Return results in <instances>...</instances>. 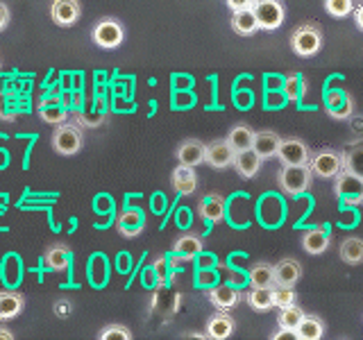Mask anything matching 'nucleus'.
Listing matches in <instances>:
<instances>
[{
    "label": "nucleus",
    "mask_w": 363,
    "mask_h": 340,
    "mask_svg": "<svg viewBox=\"0 0 363 340\" xmlns=\"http://www.w3.org/2000/svg\"><path fill=\"white\" fill-rule=\"evenodd\" d=\"M302 317H304V311L300 309L298 304L284 306V309H279V313H277V327L279 329H291V332H295Z\"/></svg>",
    "instance_id": "obj_31"
},
{
    "label": "nucleus",
    "mask_w": 363,
    "mask_h": 340,
    "mask_svg": "<svg viewBox=\"0 0 363 340\" xmlns=\"http://www.w3.org/2000/svg\"><path fill=\"white\" fill-rule=\"evenodd\" d=\"M202 252V238L198 234H184L179 236L173 245V254L182 261H191Z\"/></svg>",
    "instance_id": "obj_24"
},
{
    "label": "nucleus",
    "mask_w": 363,
    "mask_h": 340,
    "mask_svg": "<svg viewBox=\"0 0 363 340\" xmlns=\"http://www.w3.org/2000/svg\"><path fill=\"white\" fill-rule=\"evenodd\" d=\"M236 329V320L227 313V311H220V313H213L209 320H207V338H213V340H225L234 334Z\"/></svg>",
    "instance_id": "obj_19"
},
{
    "label": "nucleus",
    "mask_w": 363,
    "mask_h": 340,
    "mask_svg": "<svg viewBox=\"0 0 363 340\" xmlns=\"http://www.w3.org/2000/svg\"><path fill=\"white\" fill-rule=\"evenodd\" d=\"M291 50L302 60L315 57L323 50V30L315 23H302L291 34Z\"/></svg>",
    "instance_id": "obj_1"
},
{
    "label": "nucleus",
    "mask_w": 363,
    "mask_h": 340,
    "mask_svg": "<svg viewBox=\"0 0 363 340\" xmlns=\"http://www.w3.org/2000/svg\"><path fill=\"white\" fill-rule=\"evenodd\" d=\"M334 196L345 207H361L363 204V177H357L352 173H340L334 179Z\"/></svg>",
    "instance_id": "obj_7"
},
{
    "label": "nucleus",
    "mask_w": 363,
    "mask_h": 340,
    "mask_svg": "<svg viewBox=\"0 0 363 340\" xmlns=\"http://www.w3.org/2000/svg\"><path fill=\"white\" fill-rule=\"evenodd\" d=\"M204 152H207V145H204L202 141L198 139H186V141H182L177 145V150H175V157H177V162L182 166H200L204 164Z\"/></svg>",
    "instance_id": "obj_15"
},
{
    "label": "nucleus",
    "mask_w": 363,
    "mask_h": 340,
    "mask_svg": "<svg viewBox=\"0 0 363 340\" xmlns=\"http://www.w3.org/2000/svg\"><path fill=\"white\" fill-rule=\"evenodd\" d=\"M225 198L220 193H209V196H204L198 204V215L204 220V222H223L225 218Z\"/></svg>",
    "instance_id": "obj_13"
},
{
    "label": "nucleus",
    "mask_w": 363,
    "mask_h": 340,
    "mask_svg": "<svg viewBox=\"0 0 363 340\" xmlns=\"http://www.w3.org/2000/svg\"><path fill=\"white\" fill-rule=\"evenodd\" d=\"M227 141L232 143L236 152L247 150V147H252V143H255V130L250 128L247 123H236L230 130V134H227Z\"/></svg>",
    "instance_id": "obj_28"
},
{
    "label": "nucleus",
    "mask_w": 363,
    "mask_h": 340,
    "mask_svg": "<svg viewBox=\"0 0 363 340\" xmlns=\"http://www.w3.org/2000/svg\"><path fill=\"white\" fill-rule=\"evenodd\" d=\"M329 243H332V236L325 230V227H311L302 234V249L311 256H320L329 249Z\"/></svg>",
    "instance_id": "obj_12"
},
{
    "label": "nucleus",
    "mask_w": 363,
    "mask_h": 340,
    "mask_svg": "<svg viewBox=\"0 0 363 340\" xmlns=\"http://www.w3.org/2000/svg\"><path fill=\"white\" fill-rule=\"evenodd\" d=\"M82 16V5L79 0H52L50 3V18L60 28H73Z\"/></svg>",
    "instance_id": "obj_10"
},
{
    "label": "nucleus",
    "mask_w": 363,
    "mask_h": 340,
    "mask_svg": "<svg viewBox=\"0 0 363 340\" xmlns=\"http://www.w3.org/2000/svg\"><path fill=\"white\" fill-rule=\"evenodd\" d=\"M236 159V150L232 147V143L225 139H216L211 143H207V152H204V164L211 166L213 170H227L234 166Z\"/></svg>",
    "instance_id": "obj_8"
},
{
    "label": "nucleus",
    "mask_w": 363,
    "mask_h": 340,
    "mask_svg": "<svg viewBox=\"0 0 363 340\" xmlns=\"http://www.w3.org/2000/svg\"><path fill=\"white\" fill-rule=\"evenodd\" d=\"M325 11L332 18H347L357 7V0H325Z\"/></svg>",
    "instance_id": "obj_32"
},
{
    "label": "nucleus",
    "mask_w": 363,
    "mask_h": 340,
    "mask_svg": "<svg viewBox=\"0 0 363 340\" xmlns=\"http://www.w3.org/2000/svg\"><path fill=\"white\" fill-rule=\"evenodd\" d=\"M281 141L284 139H281L277 132L264 130V132H255V143H252V147L259 152L261 159H270V157H277Z\"/></svg>",
    "instance_id": "obj_20"
},
{
    "label": "nucleus",
    "mask_w": 363,
    "mask_h": 340,
    "mask_svg": "<svg viewBox=\"0 0 363 340\" xmlns=\"http://www.w3.org/2000/svg\"><path fill=\"white\" fill-rule=\"evenodd\" d=\"M232 30L238 34V37H252V34L259 30L255 9L252 7H245V9L232 11Z\"/></svg>",
    "instance_id": "obj_22"
},
{
    "label": "nucleus",
    "mask_w": 363,
    "mask_h": 340,
    "mask_svg": "<svg viewBox=\"0 0 363 340\" xmlns=\"http://www.w3.org/2000/svg\"><path fill=\"white\" fill-rule=\"evenodd\" d=\"M41 120L43 123H50V125H60V123H66V118H68V113L64 111V109H60V107H52V109H48V107H41Z\"/></svg>",
    "instance_id": "obj_36"
},
{
    "label": "nucleus",
    "mask_w": 363,
    "mask_h": 340,
    "mask_svg": "<svg viewBox=\"0 0 363 340\" xmlns=\"http://www.w3.org/2000/svg\"><path fill=\"white\" fill-rule=\"evenodd\" d=\"M277 159L281 162V166H306L311 159V147L306 145L302 139L291 136V139L281 141Z\"/></svg>",
    "instance_id": "obj_9"
},
{
    "label": "nucleus",
    "mask_w": 363,
    "mask_h": 340,
    "mask_svg": "<svg viewBox=\"0 0 363 340\" xmlns=\"http://www.w3.org/2000/svg\"><path fill=\"white\" fill-rule=\"evenodd\" d=\"M345 98H347V91H329V94L325 96V107H327V113L336 111V109L345 102Z\"/></svg>",
    "instance_id": "obj_37"
},
{
    "label": "nucleus",
    "mask_w": 363,
    "mask_h": 340,
    "mask_svg": "<svg viewBox=\"0 0 363 340\" xmlns=\"http://www.w3.org/2000/svg\"><path fill=\"white\" fill-rule=\"evenodd\" d=\"M309 168L320 179H336L343 173V152L332 150V147H320V150L311 152Z\"/></svg>",
    "instance_id": "obj_4"
},
{
    "label": "nucleus",
    "mask_w": 363,
    "mask_h": 340,
    "mask_svg": "<svg viewBox=\"0 0 363 340\" xmlns=\"http://www.w3.org/2000/svg\"><path fill=\"white\" fill-rule=\"evenodd\" d=\"M311 179H313V173H311L309 164L306 166H281L279 175H277L279 188L286 193L289 198L304 196L311 186Z\"/></svg>",
    "instance_id": "obj_3"
},
{
    "label": "nucleus",
    "mask_w": 363,
    "mask_h": 340,
    "mask_svg": "<svg viewBox=\"0 0 363 340\" xmlns=\"http://www.w3.org/2000/svg\"><path fill=\"white\" fill-rule=\"evenodd\" d=\"M255 16L259 23V30L272 32L284 26V18H286V7H284L281 0H255Z\"/></svg>",
    "instance_id": "obj_6"
},
{
    "label": "nucleus",
    "mask_w": 363,
    "mask_h": 340,
    "mask_svg": "<svg viewBox=\"0 0 363 340\" xmlns=\"http://www.w3.org/2000/svg\"><path fill=\"white\" fill-rule=\"evenodd\" d=\"M209 302L216 306L218 311H230V309H234V306L238 304V300H241V295H238L234 288H230V286H216V288H211L209 290Z\"/></svg>",
    "instance_id": "obj_27"
},
{
    "label": "nucleus",
    "mask_w": 363,
    "mask_h": 340,
    "mask_svg": "<svg viewBox=\"0 0 363 340\" xmlns=\"http://www.w3.org/2000/svg\"><path fill=\"white\" fill-rule=\"evenodd\" d=\"M275 286H295L302 277V266L298 259H281L275 266Z\"/></svg>",
    "instance_id": "obj_17"
},
{
    "label": "nucleus",
    "mask_w": 363,
    "mask_h": 340,
    "mask_svg": "<svg viewBox=\"0 0 363 340\" xmlns=\"http://www.w3.org/2000/svg\"><path fill=\"white\" fill-rule=\"evenodd\" d=\"M100 340H132V332L125 324H107L98 334Z\"/></svg>",
    "instance_id": "obj_35"
},
{
    "label": "nucleus",
    "mask_w": 363,
    "mask_h": 340,
    "mask_svg": "<svg viewBox=\"0 0 363 340\" xmlns=\"http://www.w3.org/2000/svg\"><path fill=\"white\" fill-rule=\"evenodd\" d=\"M50 145L57 154L62 157H73L82 150L84 145V134H82V128L75 123H60L55 128L52 136H50Z\"/></svg>",
    "instance_id": "obj_2"
},
{
    "label": "nucleus",
    "mask_w": 363,
    "mask_h": 340,
    "mask_svg": "<svg viewBox=\"0 0 363 340\" xmlns=\"http://www.w3.org/2000/svg\"><path fill=\"white\" fill-rule=\"evenodd\" d=\"M272 295H275V309H284V306L298 304V293H295V286H272Z\"/></svg>",
    "instance_id": "obj_34"
},
{
    "label": "nucleus",
    "mask_w": 363,
    "mask_h": 340,
    "mask_svg": "<svg viewBox=\"0 0 363 340\" xmlns=\"http://www.w3.org/2000/svg\"><path fill=\"white\" fill-rule=\"evenodd\" d=\"M352 18H354V26L363 32V0H359L354 11H352Z\"/></svg>",
    "instance_id": "obj_41"
},
{
    "label": "nucleus",
    "mask_w": 363,
    "mask_h": 340,
    "mask_svg": "<svg viewBox=\"0 0 363 340\" xmlns=\"http://www.w3.org/2000/svg\"><path fill=\"white\" fill-rule=\"evenodd\" d=\"M68 309H71V306H68V302H60V304H57V315L66 317L68 315Z\"/></svg>",
    "instance_id": "obj_43"
},
{
    "label": "nucleus",
    "mask_w": 363,
    "mask_h": 340,
    "mask_svg": "<svg viewBox=\"0 0 363 340\" xmlns=\"http://www.w3.org/2000/svg\"><path fill=\"white\" fill-rule=\"evenodd\" d=\"M270 338H272V340H284V338L298 340V336H295V332H291V329H279V332H275Z\"/></svg>",
    "instance_id": "obj_42"
},
{
    "label": "nucleus",
    "mask_w": 363,
    "mask_h": 340,
    "mask_svg": "<svg viewBox=\"0 0 363 340\" xmlns=\"http://www.w3.org/2000/svg\"><path fill=\"white\" fill-rule=\"evenodd\" d=\"M0 338H3V340H11V338H14V334H11L7 327H0Z\"/></svg>",
    "instance_id": "obj_44"
},
{
    "label": "nucleus",
    "mask_w": 363,
    "mask_h": 340,
    "mask_svg": "<svg viewBox=\"0 0 363 340\" xmlns=\"http://www.w3.org/2000/svg\"><path fill=\"white\" fill-rule=\"evenodd\" d=\"M343 170L363 177V141H354L343 150Z\"/></svg>",
    "instance_id": "obj_26"
},
{
    "label": "nucleus",
    "mask_w": 363,
    "mask_h": 340,
    "mask_svg": "<svg viewBox=\"0 0 363 340\" xmlns=\"http://www.w3.org/2000/svg\"><path fill=\"white\" fill-rule=\"evenodd\" d=\"M145 230V215L141 209L136 207H128L118 213L116 218V232L125 238H136Z\"/></svg>",
    "instance_id": "obj_11"
},
{
    "label": "nucleus",
    "mask_w": 363,
    "mask_h": 340,
    "mask_svg": "<svg viewBox=\"0 0 363 340\" xmlns=\"http://www.w3.org/2000/svg\"><path fill=\"white\" fill-rule=\"evenodd\" d=\"M295 336H298V340H320L325 336V320L318 315L304 313L298 329H295Z\"/></svg>",
    "instance_id": "obj_23"
},
{
    "label": "nucleus",
    "mask_w": 363,
    "mask_h": 340,
    "mask_svg": "<svg viewBox=\"0 0 363 340\" xmlns=\"http://www.w3.org/2000/svg\"><path fill=\"white\" fill-rule=\"evenodd\" d=\"M266 159H261L259 152L255 150V147H247V150H241V152H236V159H234V170L238 173V177H243V179H252L261 166H264Z\"/></svg>",
    "instance_id": "obj_14"
},
{
    "label": "nucleus",
    "mask_w": 363,
    "mask_h": 340,
    "mask_svg": "<svg viewBox=\"0 0 363 340\" xmlns=\"http://www.w3.org/2000/svg\"><path fill=\"white\" fill-rule=\"evenodd\" d=\"M225 5L230 7L232 11H236V9H245V7H252V5H255V0H225Z\"/></svg>",
    "instance_id": "obj_40"
},
{
    "label": "nucleus",
    "mask_w": 363,
    "mask_h": 340,
    "mask_svg": "<svg viewBox=\"0 0 363 340\" xmlns=\"http://www.w3.org/2000/svg\"><path fill=\"white\" fill-rule=\"evenodd\" d=\"M250 283H252V288H272L275 286V270L266 261L255 264L250 268Z\"/></svg>",
    "instance_id": "obj_30"
},
{
    "label": "nucleus",
    "mask_w": 363,
    "mask_h": 340,
    "mask_svg": "<svg viewBox=\"0 0 363 340\" xmlns=\"http://www.w3.org/2000/svg\"><path fill=\"white\" fill-rule=\"evenodd\" d=\"M338 254H340V261H343V264L361 266L363 264V238H357V236L345 238V241L340 243Z\"/></svg>",
    "instance_id": "obj_29"
},
{
    "label": "nucleus",
    "mask_w": 363,
    "mask_h": 340,
    "mask_svg": "<svg viewBox=\"0 0 363 340\" xmlns=\"http://www.w3.org/2000/svg\"><path fill=\"white\" fill-rule=\"evenodd\" d=\"M9 21H11V11L5 3H0V32H5L7 26H9Z\"/></svg>",
    "instance_id": "obj_39"
},
{
    "label": "nucleus",
    "mask_w": 363,
    "mask_h": 340,
    "mask_svg": "<svg viewBox=\"0 0 363 340\" xmlns=\"http://www.w3.org/2000/svg\"><path fill=\"white\" fill-rule=\"evenodd\" d=\"M306 94V79L302 75H289L284 79V96L286 100H300Z\"/></svg>",
    "instance_id": "obj_33"
},
{
    "label": "nucleus",
    "mask_w": 363,
    "mask_h": 340,
    "mask_svg": "<svg viewBox=\"0 0 363 340\" xmlns=\"http://www.w3.org/2000/svg\"><path fill=\"white\" fill-rule=\"evenodd\" d=\"M26 309V298L16 290L0 293V320H14Z\"/></svg>",
    "instance_id": "obj_21"
},
{
    "label": "nucleus",
    "mask_w": 363,
    "mask_h": 340,
    "mask_svg": "<svg viewBox=\"0 0 363 340\" xmlns=\"http://www.w3.org/2000/svg\"><path fill=\"white\" fill-rule=\"evenodd\" d=\"M0 68H3V62H0Z\"/></svg>",
    "instance_id": "obj_45"
},
{
    "label": "nucleus",
    "mask_w": 363,
    "mask_h": 340,
    "mask_svg": "<svg viewBox=\"0 0 363 340\" xmlns=\"http://www.w3.org/2000/svg\"><path fill=\"white\" fill-rule=\"evenodd\" d=\"M245 302L252 311L257 313H266L270 309H275V295L272 288H252L245 293Z\"/></svg>",
    "instance_id": "obj_25"
},
{
    "label": "nucleus",
    "mask_w": 363,
    "mask_h": 340,
    "mask_svg": "<svg viewBox=\"0 0 363 340\" xmlns=\"http://www.w3.org/2000/svg\"><path fill=\"white\" fill-rule=\"evenodd\" d=\"M170 184L179 193V196H191L198 188V173L193 166H177L170 175Z\"/></svg>",
    "instance_id": "obj_18"
},
{
    "label": "nucleus",
    "mask_w": 363,
    "mask_h": 340,
    "mask_svg": "<svg viewBox=\"0 0 363 340\" xmlns=\"http://www.w3.org/2000/svg\"><path fill=\"white\" fill-rule=\"evenodd\" d=\"M43 264H45V268L52 270V272H66L68 268H71V264H73L71 247L64 245V243L50 245L48 249H45V254H43Z\"/></svg>",
    "instance_id": "obj_16"
},
{
    "label": "nucleus",
    "mask_w": 363,
    "mask_h": 340,
    "mask_svg": "<svg viewBox=\"0 0 363 340\" xmlns=\"http://www.w3.org/2000/svg\"><path fill=\"white\" fill-rule=\"evenodd\" d=\"M91 39H94V43L102 50H116L125 41V28L118 18L105 16L96 23L94 30H91Z\"/></svg>",
    "instance_id": "obj_5"
},
{
    "label": "nucleus",
    "mask_w": 363,
    "mask_h": 340,
    "mask_svg": "<svg viewBox=\"0 0 363 340\" xmlns=\"http://www.w3.org/2000/svg\"><path fill=\"white\" fill-rule=\"evenodd\" d=\"M352 111H354V100H352V96L347 94V98H345L343 105H340L336 111L329 113V116L336 118V120H345V118H350V116H352Z\"/></svg>",
    "instance_id": "obj_38"
}]
</instances>
